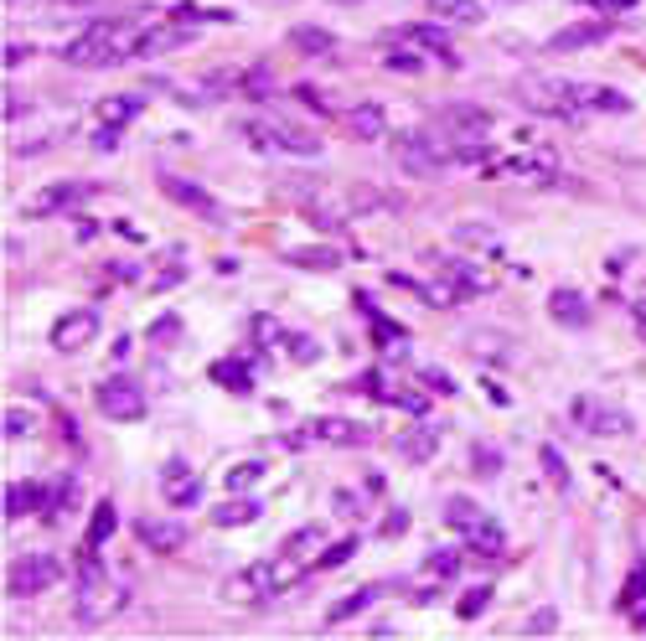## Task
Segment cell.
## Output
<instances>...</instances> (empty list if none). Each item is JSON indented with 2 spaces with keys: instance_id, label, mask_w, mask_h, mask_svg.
Returning <instances> with one entry per match:
<instances>
[{
  "instance_id": "bcb514c9",
  "label": "cell",
  "mask_w": 646,
  "mask_h": 641,
  "mask_svg": "<svg viewBox=\"0 0 646 641\" xmlns=\"http://www.w3.org/2000/svg\"><path fill=\"white\" fill-rule=\"evenodd\" d=\"M419 378H424V383H429V388H440V393H450V378H445V373H440V368H424V373H419Z\"/></svg>"
},
{
  "instance_id": "f546056e",
  "label": "cell",
  "mask_w": 646,
  "mask_h": 641,
  "mask_svg": "<svg viewBox=\"0 0 646 641\" xmlns=\"http://www.w3.org/2000/svg\"><path fill=\"white\" fill-rule=\"evenodd\" d=\"M114 528H119L114 502H99V507H94V517H88V533H83V543H88V548H104V543L114 538Z\"/></svg>"
},
{
  "instance_id": "603a6c76",
  "label": "cell",
  "mask_w": 646,
  "mask_h": 641,
  "mask_svg": "<svg viewBox=\"0 0 646 641\" xmlns=\"http://www.w3.org/2000/svg\"><path fill=\"white\" fill-rule=\"evenodd\" d=\"M424 11L435 21H445V26H481L486 21L481 0H424Z\"/></svg>"
},
{
  "instance_id": "9a60e30c",
  "label": "cell",
  "mask_w": 646,
  "mask_h": 641,
  "mask_svg": "<svg viewBox=\"0 0 646 641\" xmlns=\"http://www.w3.org/2000/svg\"><path fill=\"white\" fill-rule=\"evenodd\" d=\"M140 114H145V99L140 94H109V99L94 104V119H99L104 130H125V125H135Z\"/></svg>"
},
{
  "instance_id": "5b68a950",
  "label": "cell",
  "mask_w": 646,
  "mask_h": 641,
  "mask_svg": "<svg viewBox=\"0 0 646 641\" xmlns=\"http://www.w3.org/2000/svg\"><path fill=\"white\" fill-rule=\"evenodd\" d=\"M243 140L254 150H285V156H321V140L290 119H243Z\"/></svg>"
},
{
  "instance_id": "d6a6232c",
  "label": "cell",
  "mask_w": 646,
  "mask_h": 641,
  "mask_svg": "<svg viewBox=\"0 0 646 641\" xmlns=\"http://www.w3.org/2000/svg\"><path fill=\"white\" fill-rule=\"evenodd\" d=\"M538 461H543V471H548V481H553V492H569V466H564V455L553 450V445H543Z\"/></svg>"
},
{
  "instance_id": "ee69618b",
  "label": "cell",
  "mask_w": 646,
  "mask_h": 641,
  "mask_svg": "<svg viewBox=\"0 0 646 641\" xmlns=\"http://www.w3.org/2000/svg\"><path fill=\"white\" fill-rule=\"evenodd\" d=\"M94 150H104V156H114V150H119V130H94Z\"/></svg>"
},
{
  "instance_id": "7a4b0ae2",
  "label": "cell",
  "mask_w": 646,
  "mask_h": 641,
  "mask_svg": "<svg viewBox=\"0 0 646 641\" xmlns=\"http://www.w3.org/2000/svg\"><path fill=\"white\" fill-rule=\"evenodd\" d=\"M300 579V569H295V559H259V564H249V569H238L228 585H223V595L233 600V605H269V600H280L290 585Z\"/></svg>"
},
{
  "instance_id": "8fae6325",
  "label": "cell",
  "mask_w": 646,
  "mask_h": 641,
  "mask_svg": "<svg viewBox=\"0 0 646 641\" xmlns=\"http://www.w3.org/2000/svg\"><path fill=\"white\" fill-rule=\"evenodd\" d=\"M440 130H450V145H466V140H486L491 130V114L476 109V104H450L440 114Z\"/></svg>"
},
{
  "instance_id": "cb8c5ba5",
  "label": "cell",
  "mask_w": 646,
  "mask_h": 641,
  "mask_svg": "<svg viewBox=\"0 0 646 641\" xmlns=\"http://www.w3.org/2000/svg\"><path fill=\"white\" fill-rule=\"evenodd\" d=\"M254 517H264V507H259L249 492H238L233 502H223L218 512H212V523H218V528H249Z\"/></svg>"
},
{
  "instance_id": "836d02e7",
  "label": "cell",
  "mask_w": 646,
  "mask_h": 641,
  "mask_svg": "<svg viewBox=\"0 0 646 641\" xmlns=\"http://www.w3.org/2000/svg\"><path fill=\"white\" fill-rule=\"evenodd\" d=\"M37 430V414L26 409V404H16V409H6V440H26Z\"/></svg>"
},
{
  "instance_id": "ab89813d",
  "label": "cell",
  "mask_w": 646,
  "mask_h": 641,
  "mask_svg": "<svg viewBox=\"0 0 646 641\" xmlns=\"http://www.w3.org/2000/svg\"><path fill=\"white\" fill-rule=\"evenodd\" d=\"M285 357L290 362H316L321 357V342L316 337H285Z\"/></svg>"
},
{
  "instance_id": "44dd1931",
  "label": "cell",
  "mask_w": 646,
  "mask_h": 641,
  "mask_svg": "<svg viewBox=\"0 0 646 641\" xmlns=\"http://www.w3.org/2000/svg\"><path fill=\"white\" fill-rule=\"evenodd\" d=\"M548 316L559 326H569V331H579V326H590V300H584L579 290H553L548 295Z\"/></svg>"
},
{
  "instance_id": "ba28073f",
  "label": "cell",
  "mask_w": 646,
  "mask_h": 641,
  "mask_svg": "<svg viewBox=\"0 0 646 641\" xmlns=\"http://www.w3.org/2000/svg\"><path fill=\"white\" fill-rule=\"evenodd\" d=\"M94 404L114 424H135V419H145V388L135 378H109V383H99Z\"/></svg>"
},
{
  "instance_id": "2e32d148",
  "label": "cell",
  "mask_w": 646,
  "mask_h": 641,
  "mask_svg": "<svg viewBox=\"0 0 646 641\" xmlns=\"http://www.w3.org/2000/svg\"><path fill=\"white\" fill-rule=\"evenodd\" d=\"M615 32V21H579V26H564V32L548 37V52H574V47H595Z\"/></svg>"
},
{
  "instance_id": "d4e9b609",
  "label": "cell",
  "mask_w": 646,
  "mask_h": 641,
  "mask_svg": "<svg viewBox=\"0 0 646 641\" xmlns=\"http://www.w3.org/2000/svg\"><path fill=\"white\" fill-rule=\"evenodd\" d=\"M212 383H223L228 393H249L254 388V373H249V362L243 357H223V362H212Z\"/></svg>"
},
{
  "instance_id": "f907efd6",
  "label": "cell",
  "mask_w": 646,
  "mask_h": 641,
  "mask_svg": "<svg viewBox=\"0 0 646 641\" xmlns=\"http://www.w3.org/2000/svg\"><path fill=\"white\" fill-rule=\"evenodd\" d=\"M52 6H94V0H52Z\"/></svg>"
},
{
  "instance_id": "816d5d0a",
  "label": "cell",
  "mask_w": 646,
  "mask_h": 641,
  "mask_svg": "<svg viewBox=\"0 0 646 641\" xmlns=\"http://www.w3.org/2000/svg\"><path fill=\"white\" fill-rule=\"evenodd\" d=\"M342 6H352V0H342Z\"/></svg>"
},
{
  "instance_id": "681fc988",
  "label": "cell",
  "mask_w": 646,
  "mask_h": 641,
  "mask_svg": "<svg viewBox=\"0 0 646 641\" xmlns=\"http://www.w3.org/2000/svg\"><path fill=\"white\" fill-rule=\"evenodd\" d=\"M631 321H636V331H641V342H646V300H636V305H631Z\"/></svg>"
},
{
  "instance_id": "4316f807",
  "label": "cell",
  "mask_w": 646,
  "mask_h": 641,
  "mask_svg": "<svg viewBox=\"0 0 646 641\" xmlns=\"http://www.w3.org/2000/svg\"><path fill=\"white\" fill-rule=\"evenodd\" d=\"M47 502V486H26V481H16V486H6V517L16 523V517H26L32 507H42Z\"/></svg>"
},
{
  "instance_id": "e0dca14e",
  "label": "cell",
  "mask_w": 646,
  "mask_h": 641,
  "mask_svg": "<svg viewBox=\"0 0 646 641\" xmlns=\"http://www.w3.org/2000/svg\"><path fill=\"white\" fill-rule=\"evenodd\" d=\"M166 197L176 202V207H187V212H197V218H223V207H218V197H207L197 181H181V176H171L166 181Z\"/></svg>"
},
{
  "instance_id": "484cf974",
  "label": "cell",
  "mask_w": 646,
  "mask_h": 641,
  "mask_svg": "<svg viewBox=\"0 0 646 641\" xmlns=\"http://www.w3.org/2000/svg\"><path fill=\"white\" fill-rule=\"evenodd\" d=\"M502 176H528V181H548L553 176V156L548 150H538V156H507L502 166H497Z\"/></svg>"
},
{
  "instance_id": "f35d334b",
  "label": "cell",
  "mask_w": 646,
  "mask_h": 641,
  "mask_svg": "<svg viewBox=\"0 0 646 641\" xmlns=\"http://www.w3.org/2000/svg\"><path fill=\"white\" fill-rule=\"evenodd\" d=\"M646 605V564H636V574L626 579V590H621V610H636Z\"/></svg>"
},
{
  "instance_id": "4fadbf2b",
  "label": "cell",
  "mask_w": 646,
  "mask_h": 641,
  "mask_svg": "<svg viewBox=\"0 0 646 641\" xmlns=\"http://www.w3.org/2000/svg\"><path fill=\"white\" fill-rule=\"evenodd\" d=\"M161 497H166L171 507H197V502H202V481L192 476L187 461H171V466L161 471Z\"/></svg>"
},
{
  "instance_id": "7c38bea8",
  "label": "cell",
  "mask_w": 646,
  "mask_h": 641,
  "mask_svg": "<svg viewBox=\"0 0 646 641\" xmlns=\"http://www.w3.org/2000/svg\"><path fill=\"white\" fill-rule=\"evenodd\" d=\"M460 538H466V548H471L476 559H497L502 548H507V533H502V523L491 512H476L471 523L460 528Z\"/></svg>"
},
{
  "instance_id": "7402d4cb",
  "label": "cell",
  "mask_w": 646,
  "mask_h": 641,
  "mask_svg": "<svg viewBox=\"0 0 646 641\" xmlns=\"http://www.w3.org/2000/svg\"><path fill=\"white\" fill-rule=\"evenodd\" d=\"M305 440H326V445H367V430L352 419H311Z\"/></svg>"
},
{
  "instance_id": "ffe728a7",
  "label": "cell",
  "mask_w": 646,
  "mask_h": 641,
  "mask_svg": "<svg viewBox=\"0 0 646 641\" xmlns=\"http://www.w3.org/2000/svg\"><path fill=\"white\" fill-rule=\"evenodd\" d=\"M342 119H347V130H352L357 140H383V135H388V114H383V104H373V99L352 104Z\"/></svg>"
},
{
  "instance_id": "c3c4849f",
  "label": "cell",
  "mask_w": 646,
  "mask_h": 641,
  "mask_svg": "<svg viewBox=\"0 0 646 641\" xmlns=\"http://www.w3.org/2000/svg\"><path fill=\"white\" fill-rule=\"evenodd\" d=\"M26 52H32V47H21V42H16V47H6V68H21V63H26Z\"/></svg>"
},
{
  "instance_id": "5bb4252c",
  "label": "cell",
  "mask_w": 646,
  "mask_h": 641,
  "mask_svg": "<svg viewBox=\"0 0 646 641\" xmlns=\"http://www.w3.org/2000/svg\"><path fill=\"white\" fill-rule=\"evenodd\" d=\"M135 533L145 538V548H150V554H176V548L187 543V533H181V523H176V517H140V523H135Z\"/></svg>"
},
{
  "instance_id": "9c48e42d",
  "label": "cell",
  "mask_w": 646,
  "mask_h": 641,
  "mask_svg": "<svg viewBox=\"0 0 646 641\" xmlns=\"http://www.w3.org/2000/svg\"><path fill=\"white\" fill-rule=\"evenodd\" d=\"M99 311L94 305H78V311H63L52 321V352H83L88 342L99 337Z\"/></svg>"
},
{
  "instance_id": "4dcf8cb0",
  "label": "cell",
  "mask_w": 646,
  "mask_h": 641,
  "mask_svg": "<svg viewBox=\"0 0 646 641\" xmlns=\"http://www.w3.org/2000/svg\"><path fill=\"white\" fill-rule=\"evenodd\" d=\"M290 42H295L300 52H316V57H326V52L336 47V37H331V32H316V26H295Z\"/></svg>"
},
{
  "instance_id": "d590c367",
  "label": "cell",
  "mask_w": 646,
  "mask_h": 641,
  "mask_svg": "<svg viewBox=\"0 0 646 641\" xmlns=\"http://www.w3.org/2000/svg\"><path fill=\"white\" fill-rule=\"evenodd\" d=\"M486 600H491V590H486V585H476V590H466V595H460V600H455V616H460V621H476V616H481V610H486Z\"/></svg>"
},
{
  "instance_id": "7bdbcfd3",
  "label": "cell",
  "mask_w": 646,
  "mask_h": 641,
  "mask_svg": "<svg viewBox=\"0 0 646 641\" xmlns=\"http://www.w3.org/2000/svg\"><path fill=\"white\" fill-rule=\"evenodd\" d=\"M559 626V610H533L528 616V631H553Z\"/></svg>"
},
{
  "instance_id": "277c9868",
  "label": "cell",
  "mask_w": 646,
  "mask_h": 641,
  "mask_svg": "<svg viewBox=\"0 0 646 641\" xmlns=\"http://www.w3.org/2000/svg\"><path fill=\"white\" fill-rule=\"evenodd\" d=\"M393 161L409 176H440L455 161V150L435 130H404V135H393Z\"/></svg>"
},
{
  "instance_id": "f6af8a7d",
  "label": "cell",
  "mask_w": 646,
  "mask_h": 641,
  "mask_svg": "<svg viewBox=\"0 0 646 641\" xmlns=\"http://www.w3.org/2000/svg\"><path fill=\"white\" fill-rule=\"evenodd\" d=\"M316 548V533H295V538H285V554H311Z\"/></svg>"
},
{
  "instance_id": "74e56055",
  "label": "cell",
  "mask_w": 646,
  "mask_h": 641,
  "mask_svg": "<svg viewBox=\"0 0 646 641\" xmlns=\"http://www.w3.org/2000/svg\"><path fill=\"white\" fill-rule=\"evenodd\" d=\"M424 569H429V579H450L460 569V554H455V548H435V554L424 559Z\"/></svg>"
},
{
  "instance_id": "1f68e13d",
  "label": "cell",
  "mask_w": 646,
  "mask_h": 641,
  "mask_svg": "<svg viewBox=\"0 0 646 641\" xmlns=\"http://www.w3.org/2000/svg\"><path fill=\"white\" fill-rule=\"evenodd\" d=\"M259 476H264V461H238V466L223 476V486H228V492H254Z\"/></svg>"
},
{
  "instance_id": "60d3db41",
  "label": "cell",
  "mask_w": 646,
  "mask_h": 641,
  "mask_svg": "<svg viewBox=\"0 0 646 641\" xmlns=\"http://www.w3.org/2000/svg\"><path fill=\"white\" fill-rule=\"evenodd\" d=\"M352 554H357V538H342V543H331L326 554L316 559V569H336V564H347Z\"/></svg>"
},
{
  "instance_id": "b9f144b4",
  "label": "cell",
  "mask_w": 646,
  "mask_h": 641,
  "mask_svg": "<svg viewBox=\"0 0 646 641\" xmlns=\"http://www.w3.org/2000/svg\"><path fill=\"white\" fill-rule=\"evenodd\" d=\"M145 337H150V342H171V337H181V321H176V316H161L156 326L145 331Z\"/></svg>"
},
{
  "instance_id": "30bf717a",
  "label": "cell",
  "mask_w": 646,
  "mask_h": 641,
  "mask_svg": "<svg viewBox=\"0 0 646 641\" xmlns=\"http://www.w3.org/2000/svg\"><path fill=\"white\" fill-rule=\"evenodd\" d=\"M94 197V181H52L32 202H26V218H52V212H73L78 202Z\"/></svg>"
},
{
  "instance_id": "e575fe53",
  "label": "cell",
  "mask_w": 646,
  "mask_h": 641,
  "mask_svg": "<svg viewBox=\"0 0 646 641\" xmlns=\"http://www.w3.org/2000/svg\"><path fill=\"white\" fill-rule=\"evenodd\" d=\"M290 264H300V269H336L342 254H336V249H295Z\"/></svg>"
},
{
  "instance_id": "7dc6e473",
  "label": "cell",
  "mask_w": 646,
  "mask_h": 641,
  "mask_svg": "<svg viewBox=\"0 0 646 641\" xmlns=\"http://www.w3.org/2000/svg\"><path fill=\"white\" fill-rule=\"evenodd\" d=\"M590 6L610 16V11H631V6H636V0H590Z\"/></svg>"
},
{
  "instance_id": "d6986e66",
  "label": "cell",
  "mask_w": 646,
  "mask_h": 641,
  "mask_svg": "<svg viewBox=\"0 0 646 641\" xmlns=\"http://www.w3.org/2000/svg\"><path fill=\"white\" fill-rule=\"evenodd\" d=\"M409 47H419V52H429V57H440V68H455V47H450V37H445V26H409V32H398Z\"/></svg>"
},
{
  "instance_id": "f1b7e54d",
  "label": "cell",
  "mask_w": 646,
  "mask_h": 641,
  "mask_svg": "<svg viewBox=\"0 0 646 641\" xmlns=\"http://www.w3.org/2000/svg\"><path fill=\"white\" fill-rule=\"evenodd\" d=\"M435 450H440V430H435V424H424V430H409L404 440H398V455H409V461H429Z\"/></svg>"
},
{
  "instance_id": "52a82bcc",
  "label": "cell",
  "mask_w": 646,
  "mask_h": 641,
  "mask_svg": "<svg viewBox=\"0 0 646 641\" xmlns=\"http://www.w3.org/2000/svg\"><path fill=\"white\" fill-rule=\"evenodd\" d=\"M57 579H63V564H57L52 554H21V559L11 564V574H6V590H11L16 600H32V595L52 590Z\"/></svg>"
},
{
  "instance_id": "8992f818",
  "label": "cell",
  "mask_w": 646,
  "mask_h": 641,
  "mask_svg": "<svg viewBox=\"0 0 646 641\" xmlns=\"http://www.w3.org/2000/svg\"><path fill=\"white\" fill-rule=\"evenodd\" d=\"M569 419L579 424L584 435H595V440H626V435H636V419L626 409L605 404V399H574L569 404Z\"/></svg>"
},
{
  "instance_id": "8d00e7d4",
  "label": "cell",
  "mask_w": 646,
  "mask_h": 641,
  "mask_svg": "<svg viewBox=\"0 0 646 641\" xmlns=\"http://www.w3.org/2000/svg\"><path fill=\"white\" fill-rule=\"evenodd\" d=\"M383 63H388L393 73H419V68L429 63V52H419V47H414V52H404V47H393V52L383 57Z\"/></svg>"
},
{
  "instance_id": "3957f363",
  "label": "cell",
  "mask_w": 646,
  "mask_h": 641,
  "mask_svg": "<svg viewBox=\"0 0 646 641\" xmlns=\"http://www.w3.org/2000/svg\"><path fill=\"white\" fill-rule=\"evenodd\" d=\"M517 99L528 104L533 114H553V119H569V125H579V119H590V114L579 109V88H574V78L528 73V78H517Z\"/></svg>"
},
{
  "instance_id": "6da1fadb",
  "label": "cell",
  "mask_w": 646,
  "mask_h": 641,
  "mask_svg": "<svg viewBox=\"0 0 646 641\" xmlns=\"http://www.w3.org/2000/svg\"><path fill=\"white\" fill-rule=\"evenodd\" d=\"M140 37H145V26L140 21H94L88 32H78L68 47H63V63L73 68H119V63H130V57H140Z\"/></svg>"
},
{
  "instance_id": "ac0fdd59",
  "label": "cell",
  "mask_w": 646,
  "mask_h": 641,
  "mask_svg": "<svg viewBox=\"0 0 646 641\" xmlns=\"http://www.w3.org/2000/svg\"><path fill=\"white\" fill-rule=\"evenodd\" d=\"M192 32L187 26H176V21H156V26H145V37H140V57H166L176 47H187Z\"/></svg>"
},
{
  "instance_id": "83f0119b",
  "label": "cell",
  "mask_w": 646,
  "mask_h": 641,
  "mask_svg": "<svg viewBox=\"0 0 646 641\" xmlns=\"http://www.w3.org/2000/svg\"><path fill=\"white\" fill-rule=\"evenodd\" d=\"M378 600V585H362L357 595H347V600H336L331 610H326V626H342V621H352V616H362L367 605Z\"/></svg>"
}]
</instances>
